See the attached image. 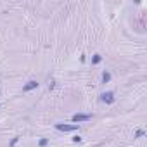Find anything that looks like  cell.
<instances>
[{"mask_svg": "<svg viewBox=\"0 0 147 147\" xmlns=\"http://www.w3.org/2000/svg\"><path fill=\"white\" fill-rule=\"evenodd\" d=\"M54 128L57 130V131H64V133H71V131H78L80 130V125H67V123H55L54 125Z\"/></svg>", "mask_w": 147, "mask_h": 147, "instance_id": "1", "label": "cell"}, {"mask_svg": "<svg viewBox=\"0 0 147 147\" xmlns=\"http://www.w3.org/2000/svg\"><path fill=\"white\" fill-rule=\"evenodd\" d=\"M99 97H100V102H104L106 106H111V104L116 102V95H114L113 90H106V92H102Z\"/></svg>", "mask_w": 147, "mask_h": 147, "instance_id": "2", "label": "cell"}, {"mask_svg": "<svg viewBox=\"0 0 147 147\" xmlns=\"http://www.w3.org/2000/svg\"><path fill=\"white\" fill-rule=\"evenodd\" d=\"M94 118V114H85V113H75L71 116V121L75 125H80V123H85V121H90Z\"/></svg>", "mask_w": 147, "mask_h": 147, "instance_id": "3", "label": "cell"}, {"mask_svg": "<svg viewBox=\"0 0 147 147\" xmlns=\"http://www.w3.org/2000/svg\"><path fill=\"white\" fill-rule=\"evenodd\" d=\"M38 87H40V83H38L36 80H28V82L23 85V92L28 94V92H31V90H36Z\"/></svg>", "mask_w": 147, "mask_h": 147, "instance_id": "4", "label": "cell"}, {"mask_svg": "<svg viewBox=\"0 0 147 147\" xmlns=\"http://www.w3.org/2000/svg\"><path fill=\"white\" fill-rule=\"evenodd\" d=\"M111 78H113V75H111V71H107V69H104L102 71V75H100V83H109L111 82Z\"/></svg>", "mask_w": 147, "mask_h": 147, "instance_id": "5", "label": "cell"}, {"mask_svg": "<svg viewBox=\"0 0 147 147\" xmlns=\"http://www.w3.org/2000/svg\"><path fill=\"white\" fill-rule=\"evenodd\" d=\"M90 62H92V66L100 64V62H102V55H100V54H94V55H92V59H90Z\"/></svg>", "mask_w": 147, "mask_h": 147, "instance_id": "6", "label": "cell"}, {"mask_svg": "<svg viewBox=\"0 0 147 147\" xmlns=\"http://www.w3.org/2000/svg\"><path fill=\"white\" fill-rule=\"evenodd\" d=\"M142 137H145V130H137L133 133V138H142Z\"/></svg>", "mask_w": 147, "mask_h": 147, "instance_id": "7", "label": "cell"}, {"mask_svg": "<svg viewBox=\"0 0 147 147\" xmlns=\"http://www.w3.org/2000/svg\"><path fill=\"white\" fill-rule=\"evenodd\" d=\"M47 144H49V138H40L38 140V145L40 147H47Z\"/></svg>", "mask_w": 147, "mask_h": 147, "instance_id": "8", "label": "cell"}, {"mask_svg": "<svg viewBox=\"0 0 147 147\" xmlns=\"http://www.w3.org/2000/svg\"><path fill=\"white\" fill-rule=\"evenodd\" d=\"M71 140H73V142H75V144H82V142H83V138H82L80 135H75V137H73V138H71Z\"/></svg>", "mask_w": 147, "mask_h": 147, "instance_id": "9", "label": "cell"}, {"mask_svg": "<svg viewBox=\"0 0 147 147\" xmlns=\"http://www.w3.org/2000/svg\"><path fill=\"white\" fill-rule=\"evenodd\" d=\"M19 138H21V137H14V138L11 140V144H9V147H14V145H16V144L19 142Z\"/></svg>", "mask_w": 147, "mask_h": 147, "instance_id": "10", "label": "cell"}]
</instances>
